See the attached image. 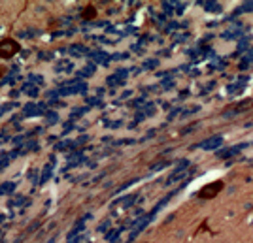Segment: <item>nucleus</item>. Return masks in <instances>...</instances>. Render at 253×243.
<instances>
[{
  "mask_svg": "<svg viewBox=\"0 0 253 243\" xmlns=\"http://www.w3.org/2000/svg\"><path fill=\"white\" fill-rule=\"evenodd\" d=\"M19 49H21V45H19L17 40H13V38H4V40H0V59H4V61H8L13 55H17Z\"/></svg>",
  "mask_w": 253,
  "mask_h": 243,
  "instance_id": "f257e3e1",
  "label": "nucleus"
},
{
  "mask_svg": "<svg viewBox=\"0 0 253 243\" xmlns=\"http://www.w3.org/2000/svg\"><path fill=\"white\" fill-rule=\"evenodd\" d=\"M223 187H225L223 181H211V183L204 185V187L199 190V196H201L202 200H211V198H215V196L221 192Z\"/></svg>",
  "mask_w": 253,
  "mask_h": 243,
  "instance_id": "f03ea898",
  "label": "nucleus"
},
{
  "mask_svg": "<svg viewBox=\"0 0 253 243\" xmlns=\"http://www.w3.org/2000/svg\"><path fill=\"white\" fill-rule=\"evenodd\" d=\"M82 17H84V19H95L96 8L93 6V4H87V6L84 8V11H82Z\"/></svg>",
  "mask_w": 253,
  "mask_h": 243,
  "instance_id": "7ed1b4c3",
  "label": "nucleus"
},
{
  "mask_svg": "<svg viewBox=\"0 0 253 243\" xmlns=\"http://www.w3.org/2000/svg\"><path fill=\"white\" fill-rule=\"evenodd\" d=\"M6 74V66H0V75Z\"/></svg>",
  "mask_w": 253,
  "mask_h": 243,
  "instance_id": "20e7f679",
  "label": "nucleus"
}]
</instances>
